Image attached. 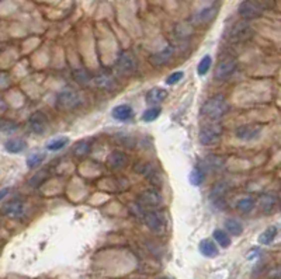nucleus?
Returning <instances> with one entry per match:
<instances>
[{"label": "nucleus", "mask_w": 281, "mask_h": 279, "mask_svg": "<svg viewBox=\"0 0 281 279\" xmlns=\"http://www.w3.org/2000/svg\"><path fill=\"white\" fill-rule=\"evenodd\" d=\"M228 111V103L223 96H214L203 106V114L211 121H218Z\"/></svg>", "instance_id": "obj_1"}, {"label": "nucleus", "mask_w": 281, "mask_h": 279, "mask_svg": "<svg viewBox=\"0 0 281 279\" xmlns=\"http://www.w3.org/2000/svg\"><path fill=\"white\" fill-rule=\"evenodd\" d=\"M222 125L218 123L216 121L214 122L208 123L206 126L201 128V131L199 133V140L201 145L204 146H211V145H215L221 140V136H222Z\"/></svg>", "instance_id": "obj_2"}, {"label": "nucleus", "mask_w": 281, "mask_h": 279, "mask_svg": "<svg viewBox=\"0 0 281 279\" xmlns=\"http://www.w3.org/2000/svg\"><path fill=\"white\" fill-rule=\"evenodd\" d=\"M80 94L72 89H65L58 94L57 97V106L62 110H73L80 104Z\"/></svg>", "instance_id": "obj_3"}, {"label": "nucleus", "mask_w": 281, "mask_h": 279, "mask_svg": "<svg viewBox=\"0 0 281 279\" xmlns=\"http://www.w3.org/2000/svg\"><path fill=\"white\" fill-rule=\"evenodd\" d=\"M239 16L243 20H255L263 14V7L260 6V3L257 0H245L242 1L239 6Z\"/></svg>", "instance_id": "obj_4"}, {"label": "nucleus", "mask_w": 281, "mask_h": 279, "mask_svg": "<svg viewBox=\"0 0 281 279\" xmlns=\"http://www.w3.org/2000/svg\"><path fill=\"white\" fill-rule=\"evenodd\" d=\"M252 35H253V28L248 23L243 21V23H238L232 28L231 33H229V40H231V42L238 44V42H245L250 40Z\"/></svg>", "instance_id": "obj_5"}, {"label": "nucleus", "mask_w": 281, "mask_h": 279, "mask_svg": "<svg viewBox=\"0 0 281 279\" xmlns=\"http://www.w3.org/2000/svg\"><path fill=\"white\" fill-rule=\"evenodd\" d=\"M117 67H118V70H120L121 73L124 74L133 73L134 70L137 69V57L134 56L131 52L125 51V52H123V54L118 56Z\"/></svg>", "instance_id": "obj_6"}, {"label": "nucleus", "mask_w": 281, "mask_h": 279, "mask_svg": "<svg viewBox=\"0 0 281 279\" xmlns=\"http://www.w3.org/2000/svg\"><path fill=\"white\" fill-rule=\"evenodd\" d=\"M236 59H225L222 62H219V65L215 70V77L218 80H226L231 76L235 69H236Z\"/></svg>", "instance_id": "obj_7"}, {"label": "nucleus", "mask_w": 281, "mask_h": 279, "mask_svg": "<svg viewBox=\"0 0 281 279\" xmlns=\"http://www.w3.org/2000/svg\"><path fill=\"white\" fill-rule=\"evenodd\" d=\"M30 128L34 133L37 135H42L44 132L47 131L48 128V118L42 112H34L31 116H30Z\"/></svg>", "instance_id": "obj_8"}, {"label": "nucleus", "mask_w": 281, "mask_h": 279, "mask_svg": "<svg viewBox=\"0 0 281 279\" xmlns=\"http://www.w3.org/2000/svg\"><path fill=\"white\" fill-rule=\"evenodd\" d=\"M174 55V50L173 47H166L162 51H159L156 54H153L150 56V63L153 66H163L166 65Z\"/></svg>", "instance_id": "obj_9"}, {"label": "nucleus", "mask_w": 281, "mask_h": 279, "mask_svg": "<svg viewBox=\"0 0 281 279\" xmlns=\"http://www.w3.org/2000/svg\"><path fill=\"white\" fill-rule=\"evenodd\" d=\"M262 129L256 125H242L236 129V136L242 140H253L260 135Z\"/></svg>", "instance_id": "obj_10"}, {"label": "nucleus", "mask_w": 281, "mask_h": 279, "mask_svg": "<svg viewBox=\"0 0 281 279\" xmlns=\"http://www.w3.org/2000/svg\"><path fill=\"white\" fill-rule=\"evenodd\" d=\"M128 163V157L123 152H113L107 157V165L113 170H121Z\"/></svg>", "instance_id": "obj_11"}, {"label": "nucleus", "mask_w": 281, "mask_h": 279, "mask_svg": "<svg viewBox=\"0 0 281 279\" xmlns=\"http://www.w3.org/2000/svg\"><path fill=\"white\" fill-rule=\"evenodd\" d=\"M142 219H143L145 224H146L152 231H162L163 227H165L163 221H162L160 216L155 214V212H145L143 216H142Z\"/></svg>", "instance_id": "obj_12"}, {"label": "nucleus", "mask_w": 281, "mask_h": 279, "mask_svg": "<svg viewBox=\"0 0 281 279\" xmlns=\"http://www.w3.org/2000/svg\"><path fill=\"white\" fill-rule=\"evenodd\" d=\"M140 201L145 206H157L162 202V197L157 191L153 189H148L145 192H142L140 197Z\"/></svg>", "instance_id": "obj_13"}, {"label": "nucleus", "mask_w": 281, "mask_h": 279, "mask_svg": "<svg viewBox=\"0 0 281 279\" xmlns=\"http://www.w3.org/2000/svg\"><path fill=\"white\" fill-rule=\"evenodd\" d=\"M166 99H167V91L165 89H160V87H155V89L149 90L148 94H146V103L150 106L160 104Z\"/></svg>", "instance_id": "obj_14"}, {"label": "nucleus", "mask_w": 281, "mask_h": 279, "mask_svg": "<svg viewBox=\"0 0 281 279\" xmlns=\"http://www.w3.org/2000/svg\"><path fill=\"white\" fill-rule=\"evenodd\" d=\"M4 215L8 216V218H11V219H17V218H20L23 212H24V205H23V202L21 201H11V202H8L7 205L4 206Z\"/></svg>", "instance_id": "obj_15"}, {"label": "nucleus", "mask_w": 281, "mask_h": 279, "mask_svg": "<svg viewBox=\"0 0 281 279\" xmlns=\"http://www.w3.org/2000/svg\"><path fill=\"white\" fill-rule=\"evenodd\" d=\"M216 14V8L215 7H207L204 8L203 11H200L199 14H196L193 18V23L197 25L208 24L210 21H212V18Z\"/></svg>", "instance_id": "obj_16"}, {"label": "nucleus", "mask_w": 281, "mask_h": 279, "mask_svg": "<svg viewBox=\"0 0 281 279\" xmlns=\"http://www.w3.org/2000/svg\"><path fill=\"white\" fill-rule=\"evenodd\" d=\"M277 202H279V198L273 192L265 194L262 197V199H260V204H262V208H263L265 214H272L274 211V208L277 206Z\"/></svg>", "instance_id": "obj_17"}, {"label": "nucleus", "mask_w": 281, "mask_h": 279, "mask_svg": "<svg viewBox=\"0 0 281 279\" xmlns=\"http://www.w3.org/2000/svg\"><path fill=\"white\" fill-rule=\"evenodd\" d=\"M200 253L204 257H207V258H214V257L218 255V248L215 246V243L206 238V240H203L200 243Z\"/></svg>", "instance_id": "obj_18"}, {"label": "nucleus", "mask_w": 281, "mask_h": 279, "mask_svg": "<svg viewBox=\"0 0 281 279\" xmlns=\"http://www.w3.org/2000/svg\"><path fill=\"white\" fill-rule=\"evenodd\" d=\"M113 116L116 119H120V121H127L130 118H133V108L130 106H117L114 110H113Z\"/></svg>", "instance_id": "obj_19"}, {"label": "nucleus", "mask_w": 281, "mask_h": 279, "mask_svg": "<svg viewBox=\"0 0 281 279\" xmlns=\"http://www.w3.org/2000/svg\"><path fill=\"white\" fill-rule=\"evenodd\" d=\"M94 83H96V86L100 87V89H113L114 87V79L110 76V74H99V76H96L94 77Z\"/></svg>", "instance_id": "obj_20"}, {"label": "nucleus", "mask_w": 281, "mask_h": 279, "mask_svg": "<svg viewBox=\"0 0 281 279\" xmlns=\"http://www.w3.org/2000/svg\"><path fill=\"white\" fill-rule=\"evenodd\" d=\"M277 236V227L276 226H270V227H267V229L260 234V237H259V243L260 244H270L272 241H273L274 238Z\"/></svg>", "instance_id": "obj_21"}, {"label": "nucleus", "mask_w": 281, "mask_h": 279, "mask_svg": "<svg viewBox=\"0 0 281 279\" xmlns=\"http://www.w3.org/2000/svg\"><path fill=\"white\" fill-rule=\"evenodd\" d=\"M4 148L8 153H20L25 149V142L21 139H10L6 142Z\"/></svg>", "instance_id": "obj_22"}, {"label": "nucleus", "mask_w": 281, "mask_h": 279, "mask_svg": "<svg viewBox=\"0 0 281 279\" xmlns=\"http://www.w3.org/2000/svg\"><path fill=\"white\" fill-rule=\"evenodd\" d=\"M225 229H226L228 233H231L233 236H239L243 231V226H242V223L235 221V219H228L225 222Z\"/></svg>", "instance_id": "obj_23"}, {"label": "nucleus", "mask_w": 281, "mask_h": 279, "mask_svg": "<svg viewBox=\"0 0 281 279\" xmlns=\"http://www.w3.org/2000/svg\"><path fill=\"white\" fill-rule=\"evenodd\" d=\"M214 238H215V241L219 244L221 247H223V248H226V247H229L231 246V237L228 236V233L226 231H223V230H219V229H216L214 231Z\"/></svg>", "instance_id": "obj_24"}, {"label": "nucleus", "mask_w": 281, "mask_h": 279, "mask_svg": "<svg viewBox=\"0 0 281 279\" xmlns=\"http://www.w3.org/2000/svg\"><path fill=\"white\" fill-rule=\"evenodd\" d=\"M256 205V201L253 199L252 197H246V198H242L239 202H238V209H239L240 212H250L253 208Z\"/></svg>", "instance_id": "obj_25"}, {"label": "nucleus", "mask_w": 281, "mask_h": 279, "mask_svg": "<svg viewBox=\"0 0 281 279\" xmlns=\"http://www.w3.org/2000/svg\"><path fill=\"white\" fill-rule=\"evenodd\" d=\"M69 142L68 138H58V139H52L48 142V145H47V149L50 150V152H58L61 149H64L67 146V143Z\"/></svg>", "instance_id": "obj_26"}, {"label": "nucleus", "mask_w": 281, "mask_h": 279, "mask_svg": "<svg viewBox=\"0 0 281 279\" xmlns=\"http://www.w3.org/2000/svg\"><path fill=\"white\" fill-rule=\"evenodd\" d=\"M90 152V145L87 142H79L76 143L73 148V153L76 157H84L89 155Z\"/></svg>", "instance_id": "obj_27"}, {"label": "nucleus", "mask_w": 281, "mask_h": 279, "mask_svg": "<svg viewBox=\"0 0 281 279\" xmlns=\"http://www.w3.org/2000/svg\"><path fill=\"white\" fill-rule=\"evenodd\" d=\"M45 155L44 153H35V155H31V156L27 159V166L30 168H35L40 165H42V162L45 160Z\"/></svg>", "instance_id": "obj_28"}, {"label": "nucleus", "mask_w": 281, "mask_h": 279, "mask_svg": "<svg viewBox=\"0 0 281 279\" xmlns=\"http://www.w3.org/2000/svg\"><path fill=\"white\" fill-rule=\"evenodd\" d=\"M211 63H212V59H211V56H210V55H206V56L200 60L199 67H197L199 74H201V76L207 74L208 70H210V67H211Z\"/></svg>", "instance_id": "obj_29"}, {"label": "nucleus", "mask_w": 281, "mask_h": 279, "mask_svg": "<svg viewBox=\"0 0 281 279\" xmlns=\"http://www.w3.org/2000/svg\"><path fill=\"white\" fill-rule=\"evenodd\" d=\"M159 115H160V108L157 107L148 108V110L143 112V115H142V119L146 121V122H152V121L156 119Z\"/></svg>", "instance_id": "obj_30"}, {"label": "nucleus", "mask_w": 281, "mask_h": 279, "mask_svg": "<svg viewBox=\"0 0 281 279\" xmlns=\"http://www.w3.org/2000/svg\"><path fill=\"white\" fill-rule=\"evenodd\" d=\"M204 180V175H203V171L200 168H196L193 170L190 174V182L193 185H200L201 182Z\"/></svg>", "instance_id": "obj_31"}, {"label": "nucleus", "mask_w": 281, "mask_h": 279, "mask_svg": "<svg viewBox=\"0 0 281 279\" xmlns=\"http://www.w3.org/2000/svg\"><path fill=\"white\" fill-rule=\"evenodd\" d=\"M183 72H174L173 74H170L167 79H166V83L169 84V86H173V84H176V83H179L180 80L183 79Z\"/></svg>", "instance_id": "obj_32"}, {"label": "nucleus", "mask_w": 281, "mask_h": 279, "mask_svg": "<svg viewBox=\"0 0 281 279\" xmlns=\"http://www.w3.org/2000/svg\"><path fill=\"white\" fill-rule=\"evenodd\" d=\"M0 129L6 133H10V132H14L17 129V125L13 122H8V121H1L0 122Z\"/></svg>", "instance_id": "obj_33"}, {"label": "nucleus", "mask_w": 281, "mask_h": 279, "mask_svg": "<svg viewBox=\"0 0 281 279\" xmlns=\"http://www.w3.org/2000/svg\"><path fill=\"white\" fill-rule=\"evenodd\" d=\"M7 194H8V189L7 188L1 189V191H0V201H1L3 198H6V195H7Z\"/></svg>", "instance_id": "obj_34"}]
</instances>
